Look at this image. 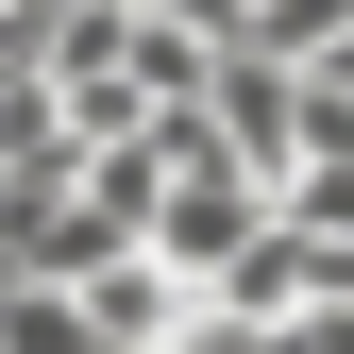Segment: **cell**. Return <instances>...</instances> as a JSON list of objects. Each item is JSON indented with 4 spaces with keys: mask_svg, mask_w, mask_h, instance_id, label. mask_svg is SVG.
I'll return each instance as SVG.
<instances>
[{
    "mask_svg": "<svg viewBox=\"0 0 354 354\" xmlns=\"http://www.w3.org/2000/svg\"><path fill=\"white\" fill-rule=\"evenodd\" d=\"M253 354H354V304H304V321H270Z\"/></svg>",
    "mask_w": 354,
    "mask_h": 354,
    "instance_id": "cell-4",
    "label": "cell"
},
{
    "mask_svg": "<svg viewBox=\"0 0 354 354\" xmlns=\"http://www.w3.org/2000/svg\"><path fill=\"white\" fill-rule=\"evenodd\" d=\"M68 304H84V354H152V337H169V321L203 304V287H169L152 253H102V270H84Z\"/></svg>",
    "mask_w": 354,
    "mask_h": 354,
    "instance_id": "cell-2",
    "label": "cell"
},
{
    "mask_svg": "<svg viewBox=\"0 0 354 354\" xmlns=\"http://www.w3.org/2000/svg\"><path fill=\"white\" fill-rule=\"evenodd\" d=\"M203 136L253 169V186H287V136H304V68H270V51H219L203 68Z\"/></svg>",
    "mask_w": 354,
    "mask_h": 354,
    "instance_id": "cell-1",
    "label": "cell"
},
{
    "mask_svg": "<svg viewBox=\"0 0 354 354\" xmlns=\"http://www.w3.org/2000/svg\"><path fill=\"white\" fill-rule=\"evenodd\" d=\"M0 354H84V304L68 287H0Z\"/></svg>",
    "mask_w": 354,
    "mask_h": 354,
    "instance_id": "cell-3",
    "label": "cell"
}]
</instances>
